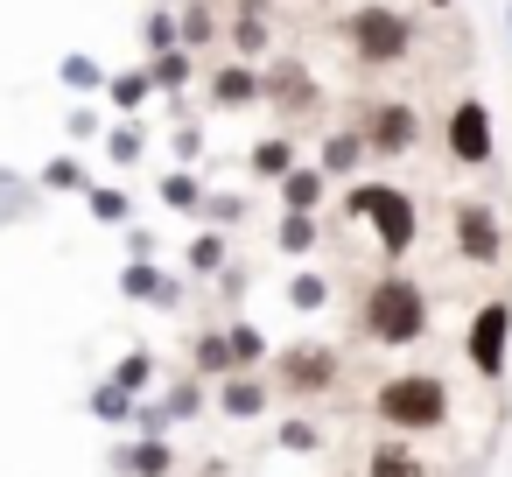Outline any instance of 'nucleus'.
Listing matches in <instances>:
<instances>
[{
    "instance_id": "obj_1",
    "label": "nucleus",
    "mask_w": 512,
    "mask_h": 477,
    "mask_svg": "<svg viewBox=\"0 0 512 477\" xmlns=\"http://www.w3.org/2000/svg\"><path fill=\"white\" fill-rule=\"evenodd\" d=\"M358 330H365L372 344H386V351L421 344V337H428V288H421L414 274H379V281L365 288V302H358Z\"/></svg>"
},
{
    "instance_id": "obj_2",
    "label": "nucleus",
    "mask_w": 512,
    "mask_h": 477,
    "mask_svg": "<svg viewBox=\"0 0 512 477\" xmlns=\"http://www.w3.org/2000/svg\"><path fill=\"white\" fill-rule=\"evenodd\" d=\"M344 218H358L372 239H379V253L386 260H407L414 253V239H421V204L400 190V183H351V197H344Z\"/></svg>"
},
{
    "instance_id": "obj_3",
    "label": "nucleus",
    "mask_w": 512,
    "mask_h": 477,
    "mask_svg": "<svg viewBox=\"0 0 512 477\" xmlns=\"http://www.w3.org/2000/svg\"><path fill=\"white\" fill-rule=\"evenodd\" d=\"M372 414L393 435H435L449 421V379L442 372H393V379H379Z\"/></svg>"
},
{
    "instance_id": "obj_4",
    "label": "nucleus",
    "mask_w": 512,
    "mask_h": 477,
    "mask_svg": "<svg viewBox=\"0 0 512 477\" xmlns=\"http://www.w3.org/2000/svg\"><path fill=\"white\" fill-rule=\"evenodd\" d=\"M344 43H351L358 71H393V64L414 57V15L386 8V0H365V8L344 15Z\"/></svg>"
},
{
    "instance_id": "obj_5",
    "label": "nucleus",
    "mask_w": 512,
    "mask_h": 477,
    "mask_svg": "<svg viewBox=\"0 0 512 477\" xmlns=\"http://www.w3.org/2000/svg\"><path fill=\"white\" fill-rule=\"evenodd\" d=\"M442 155L456 169H491L498 162V113L484 99H456L442 113Z\"/></svg>"
},
{
    "instance_id": "obj_6",
    "label": "nucleus",
    "mask_w": 512,
    "mask_h": 477,
    "mask_svg": "<svg viewBox=\"0 0 512 477\" xmlns=\"http://www.w3.org/2000/svg\"><path fill=\"white\" fill-rule=\"evenodd\" d=\"M337 372H344V358H337L330 344H316V337H295V344H281V351H274V386H281V393H295V400L330 393V386H337Z\"/></svg>"
},
{
    "instance_id": "obj_7",
    "label": "nucleus",
    "mask_w": 512,
    "mask_h": 477,
    "mask_svg": "<svg viewBox=\"0 0 512 477\" xmlns=\"http://www.w3.org/2000/svg\"><path fill=\"white\" fill-rule=\"evenodd\" d=\"M463 351H470V372H477V379H491V386L505 379V358H512V302H505V295L477 302Z\"/></svg>"
},
{
    "instance_id": "obj_8",
    "label": "nucleus",
    "mask_w": 512,
    "mask_h": 477,
    "mask_svg": "<svg viewBox=\"0 0 512 477\" xmlns=\"http://www.w3.org/2000/svg\"><path fill=\"white\" fill-rule=\"evenodd\" d=\"M358 134H365V155H372V162H400V155L421 141V113H414L407 99H379V106L358 113Z\"/></svg>"
},
{
    "instance_id": "obj_9",
    "label": "nucleus",
    "mask_w": 512,
    "mask_h": 477,
    "mask_svg": "<svg viewBox=\"0 0 512 477\" xmlns=\"http://www.w3.org/2000/svg\"><path fill=\"white\" fill-rule=\"evenodd\" d=\"M449 232H456V253H463L470 267H498V260H505V218H498V204L463 197V204L449 211Z\"/></svg>"
},
{
    "instance_id": "obj_10",
    "label": "nucleus",
    "mask_w": 512,
    "mask_h": 477,
    "mask_svg": "<svg viewBox=\"0 0 512 477\" xmlns=\"http://www.w3.org/2000/svg\"><path fill=\"white\" fill-rule=\"evenodd\" d=\"M120 295L127 302H148V309H176L183 302V281L169 267H155V260H127L120 267Z\"/></svg>"
},
{
    "instance_id": "obj_11",
    "label": "nucleus",
    "mask_w": 512,
    "mask_h": 477,
    "mask_svg": "<svg viewBox=\"0 0 512 477\" xmlns=\"http://www.w3.org/2000/svg\"><path fill=\"white\" fill-rule=\"evenodd\" d=\"M204 92H211V106H225V113H239V106H260V64H211V78H204Z\"/></svg>"
},
{
    "instance_id": "obj_12",
    "label": "nucleus",
    "mask_w": 512,
    "mask_h": 477,
    "mask_svg": "<svg viewBox=\"0 0 512 477\" xmlns=\"http://www.w3.org/2000/svg\"><path fill=\"white\" fill-rule=\"evenodd\" d=\"M260 99L267 106H281V113H295V106H316V78L295 64V57H274V71H260Z\"/></svg>"
},
{
    "instance_id": "obj_13",
    "label": "nucleus",
    "mask_w": 512,
    "mask_h": 477,
    "mask_svg": "<svg viewBox=\"0 0 512 477\" xmlns=\"http://www.w3.org/2000/svg\"><path fill=\"white\" fill-rule=\"evenodd\" d=\"M365 162H372V155H365V134H358V120L323 134V155H316V169H323V176H358Z\"/></svg>"
},
{
    "instance_id": "obj_14",
    "label": "nucleus",
    "mask_w": 512,
    "mask_h": 477,
    "mask_svg": "<svg viewBox=\"0 0 512 477\" xmlns=\"http://www.w3.org/2000/svg\"><path fill=\"white\" fill-rule=\"evenodd\" d=\"M274 197H281V211H323V197H330V176H323L316 162H295V169L274 183Z\"/></svg>"
},
{
    "instance_id": "obj_15",
    "label": "nucleus",
    "mask_w": 512,
    "mask_h": 477,
    "mask_svg": "<svg viewBox=\"0 0 512 477\" xmlns=\"http://www.w3.org/2000/svg\"><path fill=\"white\" fill-rule=\"evenodd\" d=\"M218 407H225L232 421L267 414V379H260V372H225V379H218Z\"/></svg>"
},
{
    "instance_id": "obj_16",
    "label": "nucleus",
    "mask_w": 512,
    "mask_h": 477,
    "mask_svg": "<svg viewBox=\"0 0 512 477\" xmlns=\"http://www.w3.org/2000/svg\"><path fill=\"white\" fill-rule=\"evenodd\" d=\"M113 463H120L127 477H169V470H176V449H169V435H141V442H127Z\"/></svg>"
},
{
    "instance_id": "obj_17",
    "label": "nucleus",
    "mask_w": 512,
    "mask_h": 477,
    "mask_svg": "<svg viewBox=\"0 0 512 477\" xmlns=\"http://www.w3.org/2000/svg\"><path fill=\"white\" fill-rule=\"evenodd\" d=\"M246 169H253L260 183H281V176L295 169V141H288V134H267V141H253V155H246Z\"/></svg>"
},
{
    "instance_id": "obj_18",
    "label": "nucleus",
    "mask_w": 512,
    "mask_h": 477,
    "mask_svg": "<svg viewBox=\"0 0 512 477\" xmlns=\"http://www.w3.org/2000/svg\"><path fill=\"white\" fill-rule=\"evenodd\" d=\"M316 239H323V225H316V211H281V225H274V246H281L288 260H302V253H316Z\"/></svg>"
},
{
    "instance_id": "obj_19",
    "label": "nucleus",
    "mask_w": 512,
    "mask_h": 477,
    "mask_svg": "<svg viewBox=\"0 0 512 477\" xmlns=\"http://www.w3.org/2000/svg\"><path fill=\"white\" fill-rule=\"evenodd\" d=\"M197 351H190V365H197V379H225V372H239V358H232V337L225 330H204V337H190Z\"/></svg>"
},
{
    "instance_id": "obj_20",
    "label": "nucleus",
    "mask_w": 512,
    "mask_h": 477,
    "mask_svg": "<svg viewBox=\"0 0 512 477\" xmlns=\"http://www.w3.org/2000/svg\"><path fill=\"white\" fill-rule=\"evenodd\" d=\"M141 50H148V57L183 50V15H176V8H148V15H141Z\"/></svg>"
},
{
    "instance_id": "obj_21",
    "label": "nucleus",
    "mask_w": 512,
    "mask_h": 477,
    "mask_svg": "<svg viewBox=\"0 0 512 477\" xmlns=\"http://www.w3.org/2000/svg\"><path fill=\"white\" fill-rule=\"evenodd\" d=\"M148 78H155V92H183L190 78H197V50H162V57H148Z\"/></svg>"
},
{
    "instance_id": "obj_22",
    "label": "nucleus",
    "mask_w": 512,
    "mask_h": 477,
    "mask_svg": "<svg viewBox=\"0 0 512 477\" xmlns=\"http://www.w3.org/2000/svg\"><path fill=\"white\" fill-rule=\"evenodd\" d=\"M183 50H211L218 43V0H183Z\"/></svg>"
},
{
    "instance_id": "obj_23",
    "label": "nucleus",
    "mask_w": 512,
    "mask_h": 477,
    "mask_svg": "<svg viewBox=\"0 0 512 477\" xmlns=\"http://www.w3.org/2000/svg\"><path fill=\"white\" fill-rule=\"evenodd\" d=\"M148 92H155V78H148V71H113V78H106V99L120 106V120H134V113L148 106Z\"/></svg>"
},
{
    "instance_id": "obj_24",
    "label": "nucleus",
    "mask_w": 512,
    "mask_h": 477,
    "mask_svg": "<svg viewBox=\"0 0 512 477\" xmlns=\"http://www.w3.org/2000/svg\"><path fill=\"white\" fill-rule=\"evenodd\" d=\"M365 477H428V470H421V456H414L407 442H379V449L365 456Z\"/></svg>"
},
{
    "instance_id": "obj_25",
    "label": "nucleus",
    "mask_w": 512,
    "mask_h": 477,
    "mask_svg": "<svg viewBox=\"0 0 512 477\" xmlns=\"http://www.w3.org/2000/svg\"><path fill=\"white\" fill-rule=\"evenodd\" d=\"M232 50H239L246 64H260V57L274 50V29H267V15H239V22H232Z\"/></svg>"
},
{
    "instance_id": "obj_26",
    "label": "nucleus",
    "mask_w": 512,
    "mask_h": 477,
    "mask_svg": "<svg viewBox=\"0 0 512 477\" xmlns=\"http://www.w3.org/2000/svg\"><path fill=\"white\" fill-rule=\"evenodd\" d=\"M57 78H64L71 92H106V78H113V71H106L99 57H85V50H71V57L57 64Z\"/></svg>"
},
{
    "instance_id": "obj_27",
    "label": "nucleus",
    "mask_w": 512,
    "mask_h": 477,
    "mask_svg": "<svg viewBox=\"0 0 512 477\" xmlns=\"http://www.w3.org/2000/svg\"><path fill=\"white\" fill-rule=\"evenodd\" d=\"M141 155H148V134H141L134 120H113V127H106V162H120V169H134Z\"/></svg>"
},
{
    "instance_id": "obj_28",
    "label": "nucleus",
    "mask_w": 512,
    "mask_h": 477,
    "mask_svg": "<svg viewBox=\"0 0 512 477\" xmlns=\"http://www.w3.org/2000/svg\"><path fill=\"white\" fill-rule=\"evenodd\" d=\"M43 190L85 197V190H92V176H85V162H78V155H50V162H43Z\"/></svg>"
},
{
    "instance_id": "obj_29",
    "label": "nucleus",
    "mask_w": 512,
    "mask_h": 477,
    "mask_svg": "<svg viewBox=\"0 0 512 477\" xmlns=\"http://www.w3.org/2000/svg\"><path fill=\"white\" fill-rule=\"evenodd\" d=\"M204 197H211V190H204L190 169H169V176H162V204H169V211H204Z\"/></svg>"
},
{
    "instance_id": "obj_30",
    "label": "nucleus",
    "mask_w": 512,
    "mask_h": 477,
    "mask_svg": "<svg viewBox=\"0 0 512 477\" xmlns=\"http://www.w3.org/2000/svg\"><path fill=\"white\" fill-rule=\"evenodd\" d=\"M190 274H197V281H211V274H225V232H218V225L190 239Z\"/></svg>"
},
{
    "instance_id": "obj_31",
    "label": "nucleus",
    "mask_w": 512,
    "mask_h": 477,
    "mask_svg": "<svg viewBox=\"0 0 512 477\" xmlns=\"http://www.w3.org/2000/svg\"><path fill=\"white\" fill-rule=\"evenodd\" d=\"M85 211H92L99 225H127V211H134V204H127V190H113V183H92V190H85Z\"/></svg>"
},
{
    "instance_id": "obj_32",
    "label": "nucleus",
    "mask_w": 512,
    "mask_h": 477,
    "mask_svg": "<svg viewBox=\"0 0 512 477\" xmlns=\"http://www.w3.org/2000/svg\"><path fill=\"white\" fill-rule=\"evenodd\" d=\"M134 407H141V400H134L127 386H113V379L92 386V414H99V421H134Z\"/></svg>"
},
{
    "instance_id": "obj_33",
    "label": "nucleus",
    "mask_w": 512,
    "mask_h": 477,
    "mask_svg": "<svg viewBox=\"0 0 512 477\" xmlns=\"http://www.w3.org/2000/svg\"><path fill=\"white\" fill-rule=\"evenodd\" d=\"M288 302H295V309H302V316H316V309H330V281H323V274H309V267H302V274H295V281H288Z\"/></svg>"
},
{
    "instance_id": "obj_34",
    "label": "nucleus",
    "mask_w": 512,
    "mask_h": 477,
    "mask_svg": "<svg viewBox=\"0 0 512 477\" xmlns=\"http://www.w3.org/2000/svg\"><path fill=\"white\" fill-rule=\"evenodd\" d=\"M225 337H232V358H239V372H253V365H267V337H260L253 323H232Z\"/></svg>"
},
{
    "instance_id": "obj_35",
    "label": "nucleus",
    "mask_w": 512,
    "mask_h": 477,
    "mask_svg": "<svg viewBox=\"0 0 512 477\" xmlns=\"http://www.w3.org/2000/svg\"><path fill=\"white\" fill-rule=\"evenodd\" d=\"M113 386H127V393H148V386H155V358H148V351H127V358L113 365Z\"/></svg>"
},
{
    "instance_id": "obj_36",
    "label": "nucleus",
    "mask_w": 512,
    "mask_h": 477,
    "mask_svg": "<svg viewBox=\"0 0 512 477\" xmlns=\"http://www.w3.org/2000/svg\"><path fill=\"white\" fill-rule=\"evenodd\" d=\"M274 442H281L288 456H316V449H323V428H316V421H281Z\"/></svg>"
},
{
    "instance_id": "obj_37",
    "label": "nucleus",
    "mask_w": 512,
    "mask_h": 477,
    "mask_svg": "<svg viewBox=\"0 0 512 477\" xmlns=\"http://www.w3.org/2000/svg\"><path fill=\"white\" fill-rule=\"evenodd\" d=\"M169 421H190V414H204V379H183V386H169Z\"/></svg>"
},
{
    "instance_id": "obj_38",
    "label": "nucleus",
    "mask_w": 512,
    "mask_h": 477,
    "mask_svg": "<svg viewBox=\"0 0 512 477\" xmlns=\"http://www.w3.org/2000/svg\"><path fill=\"white\" fill-rule=\"evenodd\" d=\"M106 127H113V120H99L92 106H71V113H64V134H71V141H92V134H106Z\"/></svg>"
},
{
    "instance_id": "obj_39",
    "label": "nucleus",
    "mask_w": 512,
    "mask_h": 477,
    "mask_svg": "<svg viewBox=\"0 0 512 477\" xmlns=\"http://www.w3.org/2000/svg\"><path fill=\"white\" fill-rule=\"evenodd\" d=\"M169 148H176V162H183V169H190V162H197V155H204V127H197V120H183V127H176V134H169Z\"/></svg>"
},
{
    "instance_id": "obj_40",
    "label": "nucleus",
    "mask_w": 512,
    "mask_h": 477,
    "mask_svg": "<svg viewBox=\"0 0 512 477\" xmlns=\"http://www.w3.org/2000/svg\"><path fill=\"white\" fill-rule=\"evenodd\" d=\"M204 218H211V225H239V218H246V197H232V190L218 197V190H211V197H204Z\"/></svg>"
},
{
    "instance_id": "obj_41",
    "label": "nucleus",
    "mask_w": 512,
    "mask_h": 477,
    "mask_svg": "<svg viewBox=\"0 0 512 477\" xmlns=\"http://www.w3.org/2000/svg\"><path fill=\"white\" fill-rule=\"evenodd\" d=\"M134 421H141V435H169V407H162V400H141Z\"/></svg>"
},
{
    "instance_id": "obj_42",
    "label": "nucleus",
    "mask_w": 512,
    "mask_h": 477,
    "mask_svg": "<svg viewBox=\"0 0 512 477\" xmlns=\"http://www.w3.org/2000/svg\"><path fill=\"white\" fill-rule=\"evenodd\" d=\"M127 260H155V232H134L127 225Z\"/></svg>"
},
{
    "instance_id": "obj_43",
    "label": "nucleus",
    "mask_w": 512,
    "mask_h": 477,
    "mask_svg": "<svg viewBox=\"0 0 512 477\" xmlns=\"http://www.w3.org/2000/svg\"><path fill=\"white\" fill-rule=\"evenodd\" d=\"M239 15H274V0H232Z\"/></svg>"
},
{
    "instance_id": "obj_44",
    "label": "nucleus",
    "mask_w": 512,
    "mask_h": 477,
    "mask_svg": "<svg viewBox=\"0 0 512 477\" xmlns=\"http://www.w3.org/2000/svg\"><path fill=\"white\" fill-rule=\"evenodd\" d=\"M421 8H456V0H421Z\"/></svg>"
},
{
    "instance_id": "obj_45",
    "label": "nucleus",
    "mask_w": 512,
    "mask_h": 477,
    "mask_svg": "<svg viewBox=\"0 0 512 477\" xmlns=\"http://www.w3.org/2000/svg\"><path fill=\"white\" fill-rule=\"evenodd\" d=\"M155 8H183V0H155Z\"/></svg>"
}]
</instances>
